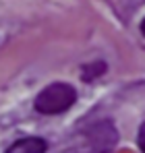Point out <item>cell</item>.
<instances>
[{
    "label": "cell",
    "instance_id": "6da1fadb",
    "mask_svg": "<svg viewBox=\"0 0 145 153\" xmlns=\"http://www.w3.org/2000/svg\"><path fill=\"white\" fill-rule=\"evenodd\" d=\"M77 100V91L69 83H52L35 97V110L40 114H60L69 110Z\"/></svg>",
    "mask_w": 145,
    "mask_h": 153
},
{
    "label": "cell",
    "instance_id": "7a4b0ae2",
    "mask_svg": "<svg viewBox=\"0 0 145 153\" xmlns=\"http://www.w3.org/2000/svg\"><path fill=\"white\" fill-rule=\"evenodd\" d=\"M46 141L40 137H27V139H19L15 141L4 153H46Z\"/></svg>",
    "mask_w": 145,
    "mask_h": 153
},
{
    "label": "cell",
    "instance_id": "3957f363",
    "mask_svg": "<svg viewBox=\"0 0 145 153\" xmlns=\"http://www.w3.org/2000/svg\"><path fill=\"white\" fill-rule=\"evenodd\" d=\"M139 147H141V151L145 153V124H141V128H139Z\"/></svg>",
    "mask_w": 145,
    "mask_h": 153
},
{
    "label": "cell",
    "instance_id": "277c9868",
    "mask_svg": "<svg viewBox=\"0 0 145 153\" xmlns=\"http://www.w3.org/2000/svg\"><path fill=\"white\" fill-rule=\"evenodd\" d=\"M141 33L145 35V19H143V23H141Z\"/></svg>",
    "mask_w": 145,
    "mask_h": 153
}]
</instances>
